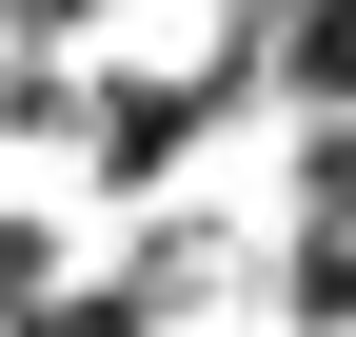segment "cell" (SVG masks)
<instances>
[{
	"label": "cell",
	"mask_w": 356,
	"mask_h": 337,
	"mask_svg": "<svg viewBox=\"0 0 356 337\" xmlns=\"http://www.w3.org/2000/svg\"><path fill=\"white\" fill-rule=\"evenodd\" d=\"M218 20H238V40H297V20H317V0H218Z\"/></svg>",
	"instance_id": "obj_1"
}]
</instances>
